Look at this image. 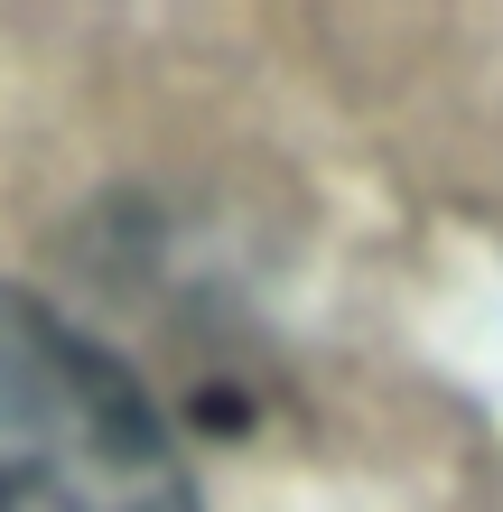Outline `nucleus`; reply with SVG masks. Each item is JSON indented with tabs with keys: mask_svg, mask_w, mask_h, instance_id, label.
Instances as JSON below:
<instances>
[{
	"mask_svg": "<svg viewBox=\"0 0 503 512\" xmlns=\"http://www.w3.org/2000/svg\"><path fill=\"white\" fill-rule=\"evenodd\" d=\"M0 512H196L159 401L131 364L0 280Z\"/></svg>",
	"mask_w": 503,
	"mask_h": 512,
	"instance_id": "nucleus-1",
	"label": "nucleus"
}]
</instances>
